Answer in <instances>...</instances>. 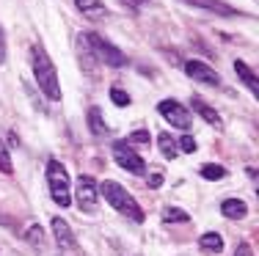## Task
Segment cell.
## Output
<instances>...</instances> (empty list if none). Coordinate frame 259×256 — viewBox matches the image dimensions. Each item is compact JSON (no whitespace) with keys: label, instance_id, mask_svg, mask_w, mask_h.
<instances>
[{"label":"cell","instance_id":"2","mask_svg":"<svg viewBox=\"0 0 259 256\" xmlns=\"http://www.w3.org/2000/svg\"><path fill=\"white\" fill-rule=\"evenodd\" d=\"M33 75H36V83H39V88L45 91L47 99L58 102V99H61L58 72H55L53 61L45 56V50H41L39 44H33Z\"/></svg>","mask_w":259,"mask_h":256},{"label":"cell","instance_id":"24","mask_svg":"<svg viewBox=\"0 0 259 256\" xmlns=\"http://www.w3.org/2000/svg\"><path fill=\"white\" fill-rule=\"evenodd\" d=\"M146 185H149V187H160V185H163V171H152V174L146 176Z\"/></svg>","mask_w":259,"mask_h":256},{"label":"cell","instance_id":"7","mask_svg":"<svg viewBox=\"0 0 259 256\" xmlns=\"http://www.w3.org/2000/svg\"><path fill=\"white\" fill-rule=\"evenodd\" d=\"M157 111H160V116H163L171 127H177V130H190V121H193V119H190V111H188V108H182L180 102L163 99L157 105Z\"/></svg>","mask_w":259,"mask_h":256},{"label":"cell","instance_id":"23","mask_svg":"<svg viewBox=\"0 0 259 256\" xmlns=\"http://www.w3.org/2000/svg\"><path fill=\"white\" fill-rule=\"evenodd\" d=\"M177 146H180V149L185 151V155H193V151H196V141H193L190 135H182V138H180V143H177Z\"/></svg>","mask_w":259,"mask_h":256},{"label":"cell","instance_id":"5","mask_svg":"<svg viewBox=\"0 0 259 256\" xmlns=\"http://www.w3.org/2000/svg\"><path fill=\"white\" fill-rule=\"evenodd\" d=\"M113 160H116V166H121L124 171H130V174H144L146 171L144 157H141L127 141H116L113 143Z\"/></svg>","mask_w":259,"mask_h":256},{"label":"cell","instance_id":"21","mask_svg":"<svg viewBox=\"0 0 259 256\" xmlns=\"http://www.w3.org/2000/svg\"><path fill=\"white\" fill-rule=\"evenodd\" d=\"M0 171H3V174H11V171H14V166H11V157H9V149H6L3 141H0Z\"/></svg>","mask_w":259,"mask_h":256},{"label":"cell","instance_id":"27","mask_svg":"<svg viewBox=\"0 0 259 256\" xmlns=\"http://www.w3.org/2000/svg\"><path fill=\"white\" fill-rule=\"evenodd\" d=\"M234 256H254V251H251V245H248V242H240V245H237V251H234Z\"/></svg>","mask_w":259,"mask_h":256},{"label":"cell","instance_id":"1","mask_svg":"<svg viewBox=\"0 0 259 256\" xmlns=\"http://www.w3.org/2000/svg\"><path fill=\"white\" fill-rule=\"evenodd\" d=\"M100 193L105 198H108V204L113 207L116 212H121L124 218H130V221H135V223H141L144 221V210L138 207V201H135L130 193L124 190V187L119 185V182H113V179H105L102 185H100Z\"/></svg>","mask_w":259,"mask_h":256},{"label":"cell","instance_id":"14","mask_svg":"<svg viewBox=\"0 0 259 256\" xmlns=\"http://www.w3.org/2000/svg\"><path fill=\"white\" fill-rule=\"evenodd\" d=\"M234 72H237V77H240V80H243V83H248L251 94H256V91H259L256 75H254V72L248 69V66H245V61H234Z\"/></svg>","mask_w":259,"mask_h":256},{"label":"cell","instance_id":"18","mask_svg":"<svg viewBox=\"0 0 259 256\" xmlns=\"http://www.w3.org/2000/svg\"><path fill=\"white\" fill-rule=\"evenodd\" d=\"M201 176L209 179V182H218V179H224V176H226V168L218 166V163H207V166H201Z\"/></svg>","mask_w":259,"mask_h":256},{"label":"cell","instance_id":"12","mask_svg":"<svg viewBox=\"0 0 259 256\" xmlns=\"http://www.w3.org/2000/svg\"><path fill=\"white\" fill-rule=\"evenodd\" d=\"M190 105H193V111L201 116V119L207 121V124H212V127H221V116L215 113V108H209L204 99H201V96H193V99H190Z\"/></svg>","mask_w":259,"mask_h":256},{"label":"cell","instance_id":"16","mask_svg":"<svg viewBox=\"0 0 259 256\" xmlns=\"http://www.w3.org/2000/svg\"><path fill=\"white\" fill-rule=\"evenodd\" d=\"M75 6L83 11V14H89V17H105L102 0H75Z\"/></svg>","mask_w":259,"mask_h":256},{"label":"cell","instance_id":"15","mask_svg":"<svg viewBox=\"0 0 259 256\" xmlns=\"http://www.w3.org/2000/svg\"><path fill=\"white\" fill-rule=\"evenodd\" d=\"M201 248H207V251L212 253H221L224 251V237L218 234V231H207V234H201Z\"/></svg>","mask_w":259,"mask_h":256},{"label":"cell","instance_id":"26","mask_svg":"<svg viewBox=\"0 0 259 256\" xmlns=\"http://www.w3.org/2000/svg\"><path fill=\"white\" fill-rule=\"evenodd\" d=\"M6 56H9V50H6V33H3V28H0V66L6 64Z\"/></svg>","mask_w":259,"mask_h":256},{"label":"cell","instance_id":"11","mask_svg":"<svg viewBox=\"0 0 259 256\" xmlns=\"http://www.w3.org/2000/svg\"><path fill=\"white\" fill-rule=\"evenodd\" d=\"M221 212H224L229 221H243L245 215H248V204L240 198H226L224 204H221Z\"/></svg>","mask_w":259,"mask_h":256},{"label":"cell","instance_id":"6","mask_svg":"<svg viewBox=\"0 0 259 256\" xmlns=\"http://www.w3.org/2000/svg\"><path fill=\"white\" fill-rule=\"evenodd\" d=\"M77 207L83 212H94L97 210V201H100V185H97L91 176H85V174H80L77 176Z\"/></svg>","mask_w":259,"mask_h":256},{"label":"cell","instance_id":"10","mask_svg":"<svg viewBox=\"0 0 259 256\" xmlns=\"http://www.w3.org/2000/svg\"><path fill=\"white\" fill-rule=\"evenodd\" d=\"M185 3L199 6V9H209V11H215V14H221V17H237L240 14L237 9H232V6L224 3V0H185Z\"/></svg>","mask_w":259,"mask_h":256},{"label":"cell","instance_id":"9","mask_svg":"<svg viewBox=\"0 0 259 256\" xmlns=\"http://www.w3.org/2000/svg\"><path fill=\"white\" fill-rule=\"evenodd\" d=\"M185 72H188L193 80H199V83H207V85H221V77H218V72H212L209 66L204 64V61H188L185 64Z\"/></svg>","mask_w":259,"mask_h":256},{"label":"cell","instance_id":"19","mask_svg":"<svg viewBox=\"0 0 259 256\" xmlns=\"http://www.w3.org/2000/svg\"><path fill=\"white\" fill-rule=\"evenodd\" d=\"M165 221H168V223H188V221H190V215H188L185 210L168 207V210H165Z\"/></svg>","mask_w":259,"mask_h":256},{"label":"cell","instance_id":"13","mask_svg":"<svg viewBox=\"0 0 259 256\" xmlns=\"http://www.w3.org/2000/svg\"><path fill=\"white\" fill-rule=\"evenodd\" d=\"M157 146H160V151H163L165 160H177V155H180V146H177V141L168 135V132H160V135H157Z\"/></svg>","mask_w":259,"mask_h":256},{"label":"cell","instance_id":"17","mask_svg":"<svg viewBox=\"0 0 259 256\" xmlns=\"http://www.w3.org/2000/svg\"><path fill=\"white\" fill-rule=\"evenodd\" d=\"M89 127H91V132H94V135H105V132H108V127H105L102 113H100V108H97V105L89 111Z\"/></svg>","mask_w":259,"mask_h":256},{"label":"cell","instance_id":"4","mask_svg":"<svg viewBox=\"0 0 259 256\" xmlns=\"http://www.w3.org/2000/svg\"><path fill=\"white\" fill-rule=\"evenodd\" d=\"M47 182H50V196L58 207H69L72 204V190H69V174L58 160L47 163Z\"/></svg>","mask_w":259,"mask_h":256},{"label":"cell","instance_id":"25","mask_svg":"<svg viewBox=\"0 0 259 256\" xmlns=\"http://www.w3.org/2000/svg\"><path fill=\"white\" fill-rule=\"evenodd\" d=\"M127 143H149V135H146L144 130H138V132H133V135H130Z\"/></svg>","mask_w":259,"mask_h":256},{"label":"cell","instance_id":"3","mask_svg":"<svg viewBox=\"0 0 259 256\" xmlns=\"http://www.w3.org/2000/svg\"><path fill=\"white\" fill-rule=\"evenodd\" d=\"M80 39H83V44L89 47L91 53H94V61H100V64H108V66H116V69H121V66H127L130 61L121 50H116L110 41H105L102 36L91 33V30H85V33H80Z\"/></svg>","mask_w":259,"mask_h":256},{"label":"cell","instance_id":"8","mask_svg":"<svg viewBox=\"0 0 259 256\" xmlns=\"http://www.w3.org/2000/svg\"><path fill=\"white\" fill-rule=\"evenodd\" d=\"M53 234H55V242H58V248L64 253L75 251L77 242H75V234H72L69 223L64 221V218H53Z\"/></svg>","mask_w":259,"mask_h":256},{"label":"cell","instance_id":"22","mask_svg":"<svg viewBox=\"0 0 259 256\" xmlns=\"http://www.w3.org/2000/svg\"><path fill=\"white\" fill-rule=\"evenodd\" d=\"M110 99H113L119 108H127L130 105V94H127V91H121V88H116V85L110 88Z\"/></svg>","mask_w":259,"mask_h":256},{"label":"cell","instance_id":"20","mask_svg":"<svg viewBox=\"0 0 259 256\" xmlns=\"http://www.w3.org/2000/svg\"><path fill=\"white\" fill-rule=\"evenodd\" d=\"M28 242L33 248H41V245H45V229H41V226H30L28 229Z\"/></svg>","mask_w":259,"mask_h":256}]
</instances>
